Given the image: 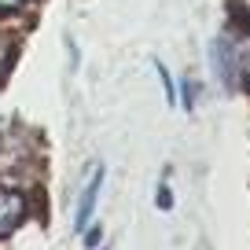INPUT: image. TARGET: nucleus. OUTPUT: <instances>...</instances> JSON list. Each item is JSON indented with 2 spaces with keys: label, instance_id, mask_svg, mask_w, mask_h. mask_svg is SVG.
<instances>
[{
  "label": "nucleus",
  "instance_id": "1",
  "mask_svg": "<svg viewBox=\"0 0 250 250\" xmlns=\"http://www.w3.org/2000/svg\"><path fill=\"white\" fill-rule=\"evenodd\" d=\"M30 162H33V147L26 144V136L19 129L0 133V177L4 180L22 177V173H30Z\"/></svg>",
  "mask_w": 250,
  "mask_h": 250
},
{
  "label": "nucleus",
  "instance_id": "2",
  "mask_svg": "<svg viewBox=\"0 0 250 250\" xmlns=\"http://www.w3.org/2000/svg\"><path fill=\"white\" fill-rule=\"evenodd\" d=\"M103 177H107L103 166H92V169H88L85 188H81V195H78V210H74V232H85L88 221H92L96 203H100V191H103Z\"/></svg>",
  "mask_w": 250,
  "mask_h": 250
},
{
  "label": "nucleus",
  "instance_id": "3",
  "mask_svg": "<svg viewBox=\"0 0 250 250\" xmlns=\"http://www.w3.org/2000/svg\"><path fill=\"white\" fill-rule=\"evenodd\" d=\"M210 59H213V74H217V81L232 92V88H239V66H235V52H232V41L228 37H217L210 44Z\"/></svg>",
  "mask_w": 250,
  "mask_h": 250
},
{
  "label": "nucleus",
  "instance_id": "4",
  "mask_svg": "<svg viewBox=\"0 0 250 250\" xmlns=\"http://www.w3.org/2000/svg\"><path fill=\"white\" fill-rule=\"evenodd\" d=\"M22 217H26V199L11 188H0V239L15 232L22 225Z\"/></svg>",
  "mask_w": 250,
  "mask_h": 250
},
{
  "label": "nucleus",
  "instance_id": "5",
  "mask_svg": "<svg viewBox=\"0 0 250 250\" xmlns=\"http://www.w3.org/2000/svg\"><path fill=\"white\" fill-rule=\"evenodd\" d=\"M235 52V66H239V85L250 88V33H228Z\"/></svg>",
  "mask_w": 250,
  "mask_h": 250
},
{
  "label": "nucleus",
  "instance_id": "6",
  "mask_svg": "<svg viewBox=\"0 0 250 250\" xmlns=\"http://www.w3.org/2000/svg\"><path fill=\"white\" fill-rule=\"evenodd\" d=\"M155 70H158V81H162V88H166V103H169V107H177V103H180V88L173 85L169 70H166V62H155Z\"/></svg>",
  "mask_w": 250,
  "mask_h": 250
},
{
  "label": "nucleus",
  "instance_id": "7",
  "mask_svg": "<svg viewBox=\"0 0 250 250\" xmlns=\"http://www.w3.org/2000/svg\"><path fill=\"white\" fill-rule=\"evenodd\" d=\"M155 203H158V210H162V213H169V210H173V191H169V184H158Z\"/></svg>",
  "mask_w": 250,
  "mask_h": 250
},
{
  "label": "nucleus",
  "instance_id": "8",
  "mask_svg": "<svg viewBox=\"0 0 250 250\" xmlns=\"http://www.w3.org/2000/svg\"><path fill=\"white\" fill-rule=\"evenodd\" d=\"M33 0H0V11H22V8H30Z\"/></svg>",
  "mask_w": 250,
  "mask_h": 250
},
{
  "label": "nucleus",
  "instance_id": "9",
  "mask_svg": "<svg viewBox=\"0 0 250 250\" xmlns=\"http://www.w3.org/2000/svg\"><path fill=\"white\" fill-rule=\"evenodd\" d=\"M85 247H100V228H88L85 232Z\"/></svg>",
  "mask_w": 250,
  "mask_h": 250
},
{
  "label": "nucleus",
  "instance_id": "10",
  "mask_svg": "<svg viewBox=\"0 0 250 250\" xmlns=\"http://www.w3.org/2000/svg\"><path fill=\"white\" fill-rule=\"evenodd\" d=\"M195 250H210V247H195Z\"/></svg>",
  "mask_w": 250,
  "mask_h": 250
}]
</instances>
